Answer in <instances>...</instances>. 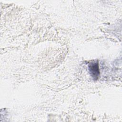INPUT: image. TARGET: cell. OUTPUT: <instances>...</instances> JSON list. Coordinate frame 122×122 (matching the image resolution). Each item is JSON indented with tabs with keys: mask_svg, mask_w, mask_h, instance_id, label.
Masks as SVG:
<instances>
[{
	"mask_svg": "<svg viewBox=\"0 0 122 122\" xmlns=\"http://www.w3.org/2000/svg\"><path fill=\"white\" fill-rule=\"evenodd\" d=\"M88 68L91 76L94 80L99 78L100 75V70L98 61L90 62L88 64Z\"/></svg>",
	"mask_w": 122,
	"mask_h": 122,
	"instance_id": "cell-1",
	"label": "cell"
}]
</instances>
